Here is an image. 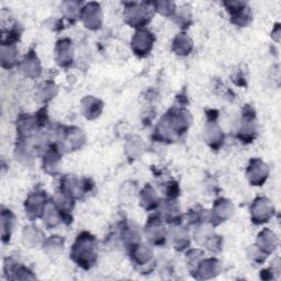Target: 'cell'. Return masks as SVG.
Returning a JSON list of instances; mask_svg holds the SVG:
<instances>
[{
    "label": "cell",
    "instance_id": "4fadbf2b",
    "mask_svg": "<svg viewBox=\"0 0 281 281\" xmlns=\"http://www.w3.org/2000/svg\"><path fill=\"white\" fill-rule=\"evenodd\" d=\"M234 211L232 204L228 200L221 199L216 201V204L213 209V216L218 221H225L229 218Z\"/></svg>",
    "mask_w": 281,
    "mask_h": 281
},
{
    "label": "cell",
    "instance_id": "9c48e42d",
    "mask_svg": "<svg viewBox=\"0 0 281 281\" xmlns=\"http://www.w3.org/2000/svg\"><path fill=\"white\" fill-rule=\"evenodd\" d=\"M56 61L61 66H68L73 61L72 41L62 40L56 45Z\"/></svg>",
    "mask_w": 281,
    "mask_h": 281
},
{
    "label": "cell",
    "instance_id": "7c38bea8",
    "mask_svg": "<svg viewBox=\"0 0 281 281\" xmlns=\"http://www.w3.org/2000/svg\"><path fill=\"white\" fill-rule=\"evenodd\" d=\"M83 109L86 118L90 120L96 119L103 111V103L96 98L87 97L83 101Z\"/></svg>",
    "mask_w": 281,
    "mask_h": 281
},
{
    "label": "cell",
    "instance_id": "9a60e30c",
    "mask_svg": "<svg viewBox=\"0 0 281 281\" xmlns=\"http://www.w3.org/2000/svg\"><path fill=\"white\" fill-rule=\"evenodd\" d=\"M139 201L142 207H144L147 210H151L157 206L158 198H157V194H156V191L152 188V187L146 186L143 189L142 193H140Z\"/></svg>",
    "mask_w": 281,
    "mask_h": 281
},
{
    "label": "cell",
    "instance_id": "2e32d148",
    "mask_svg": "<svg viewBox=\"0 0 281 281\" xmlns=\"http://www.w3.org/2000/svg\"><path fill=\"white\" fill-rule=\"evenodd\" d=\"M173 46L178 55H188L192 50V42L186 34H179L176 36Z\"/></svg>",
    "mask_w": 281,
    "mask_h": 281
},
{
    "label": "cell",
    "instance_id": "8992f818",
    "mask_svg": "<svg viewBox=\"0 0 281 281\" xmlns=\"http://www.w3.org/2000/svg\"><path fill=\"white\" fill-rule=\"evenodd\" d=\"M82 18L87 28L91 30L99 29L103 22V12L100 6L96 3H90L85 6L82 11Z\"/></svg>",
    "mask_w": 281,
    "mask_h": 281
},
{
    "label": "cell",
    "instance_id": "e0dca14e",
    "mask_svg": "<svg viewBox=\"0 0 281 281\" xmlns=\"http://www.w3.org/2000/svg\"><path fill=\"white\" fill-rule=\"evenodd\" d=\"M207 139L212 146H218L221 145L223 140V133L221 129L218 128L214 122H210L207 128Z\"/></svg>",
    "mask_w": 281,
    "mask_h": 281
},
{
    "label": "cell",
    "instance_id": "3957f363",
    "mask_svg": "<svg viewBox=\"0 0 281 281\" xmlns=\"http://www.w3.org/2000/svg\"><path fill=\"white\" fill-rule=\"evenodd\" d=\"M251 210L253 222L257 224L268 222L269 218L274 215V206L270 204L269 200L265 198L256 199Z\"/></svg>",
    "mask_w": 281,
    "mask_h": 281
},
{
    "label": "cell",
    "instance_id": "5bb4252c",
    "mask_svg": "<svg viewBox=\"0 0 281 281\" xmlns=\"http://www.w3.org/2000/svg\"><path fill=\"white\" fill-rule=\"evenodd\" d=\"M221 271V265L220 262L215 259H209L200 264L198 268L199 275L201 278H211L217 275Z\"/></svg>",
    "mask_w": 281,
    "mask_h": 281
},
{
    "label": "cell",
    "instance_id": "7a4b0ae2",
    "mask_svg": "<svg viewBox=\"0 0 281 281\" xmlns=\"http://www.w3.org/2000/svg\"><path fill=\"white\" fill-rule=\"evenodd\" d=\"M126 15L128 22L134 28L143 27L151 20V12L148 8L139 4H131L127 8Z\"/></svg>",
    "mask_w": 281,
    "mask_h": 281
},
{
    "label": "cell",
    "instance_id": "ba28073f",
    "mask_svg": "<svg viewBox=\"0 0 281 281\" xmlns=\"http://www.w3.org/2000/svg\"><path fill=\"white\" fill-rule=\"evenodd\" d=\"M257 244H258L257 247H258L264 254H270L276 249L278 239L274 232L266 229L260 232L258 235V239H257Z\"/></svg>",
    "mask_w": 281,
    "mask_h": 281
},
{
    "label": "cell",
    "instance_id": "44dd1931",
    "mask_svg": "<svg viewBox=\"0 0 281 281\" xmlns=\"http://www.w3.org/2000/svg\"><path fill=\"white\" fill-rule=\"evenodd\" d=\"M15 48L13 44L2 45V64L4 67H11L15 63Z\"/></svg>",
    "mask_w": 281,
    "mask_h": 281
},
{
    "label": "cell",
    "instance_id": "d4e9b609",
    "mask_svg": "<svg viewBox=\"0 0 281 281\" xmlns=\"http://www.w3.org/2000/svg\"><path fill=\"white\" fill-rule=\"evenodd\" d=\"M56 93V87L51 83H45L40 87V96L43 100H49Z\"/></svg>",
    "mask_w": 281,
    "mask_h": 281
},
{
    "label": "cell",
    "instance_id": "484cf974",
    "mask_svg": "<svg viewBox=\"0 0 281 281\" xmlns=\"http://www.w3.org/2000/svg\"><path fill=\"white\" fill-rule=\"evenodd\" d=\"M23 237H25V239H27L28 243H32L33 245L37 244L38 242H40V233H38V231L34 228H26L25 230V233H23ZM26 242V243H27Z\"/></svg>",
    "mask_w": 281,
    "mask_h": 281
},
{
    "label": "cell",
    "instance_id": "5b68a950",
    "mask_svg": "<svg viewBox=\"0 0 281 281\" xmlns=\"http://www.w3.org/2000/svg\"><path fill=\"white\" fill-rule=\"evenodd\" d=\"M269 168L260 159H252L247 168V176L249 182L254 186H262L268 177Z\"/></svg>",
    "mask_w": 281,
    "mask_h": 281
},
{
    "label": "cell",
    "instance_id": "30bf717a",
    "mask_svg": "<svg viewBox=\"0 0 281 281\" xmlns=\"http://www.w3.org/2000/svg\"><path fill=\"white\" fill-rule=\"evenodd\" d=\"M20 70L21 73H23L28 77H37L41 74L40 62H38L34 54H29L20 64Z\"/></svg>",
    "mask_w": 281,
    "mask_h": 281
},
{
    "label": "cell",
    "instance_id": "83f0119b",
    "mask_svg": "<svg viewBox=\"0 0 281 281\" xmlns=\"http://www.w3.org/2000/svg\"><path fill=\"white\" fill-rule=\"evenodd\" d=\"M65 9L67 10V15L68 17H75L78 12V4L77 3H67L66 4V8Z\"/></svg>",
    "mask_w": 281,
    "mask_h": 281
},
{
    "label": "cell",
    "instance_id": "7402d4cb",
    "mask_svg": "<svg viewBox=\"0 0 281 281\" xmlns=\"http://www.w3.org/2000/svg\"><path fill=\"white\" fill-rule=\"evenodd\" d=\"M43 216H44L45 223L48 224L49 226H55V225L58 224L59 218H61L59 210L56 206L50 204V205L46 206Z\"/></svg>",
    "mask_w": 281,
    "mask_h": 281
},
{
    "label": "cell",
    "instance_id": "6da1fadb",
    "mask_svg": "<svg viewBox=\"0 0 281 281\" xmlns=\"http://www.w3.org/2000/svg\"><path fill=\"white\" fill-rule=\"evenodd\" d=\"M73 259L82 267L88 269L97 259V243L93 236L83 233L77 237L72 251Z\"/></svg>",
    "mask_w": 281,
    "mask_h": 281
},
{
    "label": "cell",
    "instance_id": "52a82bcc",
    "mask_svg": "<svg viewBox=\"0 0 281 281\" xmlns=\"http://www.w3.org/2000/svg\"><path fill=\"white\" fill-rule=\"evenodd\" d=\"M45 192H34L26 202V210L30 217H37L44 214L46 208Z\"/></svg>",
    "mask_w": 281,
    "mask_h": 281
},
{
    "label": "cell",
    "instance_id": "ffe728a7",
    "mask_svg": "<svg viewBox=\"0 0 281 281\" xmlns=\"http://www.w3.org/2000/svg\"><path fill=\"white\" fill-rule=\"evenodd\" d=\"M13 224V215L9 210H3L2 212V234L3 240L10 239V233Z\"/></svg>",
    "mask_w": 281,
    "mask_h": 281
},
{
    "label": "cell",
    "instance_id": "603a6c76",
    "mask_svg": "<svg viewBox=\"0 0 281 281\" xmlns=\"http://www.w3.org/2000/svg\"><path fill=\"white\" fill-rule=\"evenodd\" d=\"M171 240H173V244L176 248L183 249L189 244V236L186 231L182 229H176L171 233Z\"/></svg>",
    "mask_w": 281,
    "mask_h": 281
},
{
    "label": "cell",
    "instance_id": "ac0fdd59",
    "mask_svg": "<svg viewBox=\"0 0 281 281\" xmlns=\"http://www.w3.org/2000/svg\"><path fill=\"white\" fill-rule=\"evenodd\" d=\"M36 127H37L36 121L31 118V116H23V118L19 120L18 132L20 135L31 136L34 133Z\"/></svg>",
    "mask_w": 281,
    "mask_h": 281
},
{
    "label": "cell",
    "instance_id": "277c9868",
    "mask_svg": "<svg viewBox=\"0 0 281 281\" xmlns=\"http://www.w3.org/2000/svg\"><path fill=\"white\" fill-rule=\"evenodd\" d=\"M154 36L146 30H139L132 38V49L138 56H145L152 50Z\"/></svg>",
    "mask_w": 281,
    "mask_h": 281
},
{
    "label": "cell",
    "instance_id": "d6986e66",
    "mask_svg": "<svg viewBox=\"0 0 281 281\" xmlns=\"http://www.w3.org/2000/svg\"><path fill=\"white\" fill-rule=\"evenodd\" d=\"M59 163V154L56 148H51V150L46 153L44 160H43V168L48 173H54L57 169V165Z\"/></svg>",
    "mask_w": 281,
    "mask_h": 281
},
{
    "label": "cell",
    "instance_id": "cb8c5ba5",
    "mask_svg": "<svg viewBox=\"0 0 281 281\" xmlns=\"http://www.w3.org/2000/svg\"><path fill=\"white\" fill-rule=\"evenodd\" d=\"M151 248L146 245H139L134 251V257L139 265H144L152 258Z\"/></svg>",
    "mask_w": 281,
    "mask_h": 281
},
{
    "label": "cell",
    "instance_id": "4316f807",
    "mask_svg": "<svg viewBox=\"0 0 281 281\" xmlns=\"http://www.w3.org/2000/svg\"><path fill=\"white\" fill-rule=\"evenodd\" d=\"M156 9H157L162 14L170 15V14H173V12L175 10V6L173 3L160 2V3L156 4Z\"/></svg>",
    "mask_w": 281,
    "mask_h": 281
},
{
    "label": "cell",
    "instance_id": "8fae6325",
    "mask_svg": "<svg viewBox=\"0 0 281 281\" xmlns=\"http://www.w3.org/2000/svg\"><path fill=\"white\" fill-rule=\"evenodd\" d=\"M146 234L148 238L156 244H158L165 239V230H164V226L159 221V218H151L148 221Z\"/></svg>",
    "mask_w": 281,
    "mask_h": 281
}]
</instances>
